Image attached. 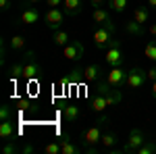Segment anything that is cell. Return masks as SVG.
I'll list each match as a JSON object with an SVG mask.
<instances>
[{"mask_svg": "<svg viewBox=\"0 0 156 154\" xmlns=\"http://www.w3.org/2000/svg\"><path fill=\"white\" fill-rule=\"evenodd\" d=\"M152 98L156 100V81H152Z\"/></svg>", "mask_w": 156, "mask_h": 154, "instance_id": "obj_37", "label": "cell"}, {"mask_svg": "<svg viewBox=\"0 0 156 154\" xmlns=\"http://www.w3.org/2000/svg\"><path fill=\"white\" fill-rule=\"evenodd\" d=\"M146 81H148V71H144L142 67H133L127 73V81H125V88L127 90H140L144 88Z\"/></svg>", "mask_w": 156, "mask_h": 154, "instance_id": "obj_6", "label": "cell"}, {"mask_svg": "<svg viewBox=\"0 0 156 154\" xmlns=\"http://www.w3.org/2000/svg\"><path fill=\"white\" fill-rule=\"evenodd\" d=\"M117 133L110 129H104V133H102V140H100V144L104 146V150H110V152H117V150H112L115 148V144H117Z\"/></svg>", "mask_w": 156, "mask_h": 154, "instance_id": "obj_17", "label": "cell"}, {"mask_svg": "<svg viewBox=\"0 0 156 154\" xmlns=\"http://www.w3.org/2000/svg\"><path fill=\"white\" fill-rule=\"evenodd\" d=\"M102 67L100 65H96V63H92V65H87V67H83V79L87 83H98L100 81V77H102Z\"/></svg>", "mask_w": 156, "mask_h": 154, "instance_id": "obj_12", "label": "cell"}, {"mask_svg": "<svg viewBox=\"0 0 156 154\" xmlns=\"http://www.w3.org/2000/svg\"><path fill=\"white\" fill-rule=\"evenodd\" d=\"M106 123H108V115H102L100 121H96V125H92V127H87V129L83 131V135H81V146H83V150L96 148V144H100L102 133L106 129Z\"/></svg>", "mask_w": 156, "mask_h": 154, "instance_id": "obj_1", "label": "cell"}, {"mask_svg": "<svg viewBox=\"0 0 156 154\" xmlns=\"http://www.w3.org/2000/svg\"><path fill=\"white\" fill-rule=\"evenodd\" d=\"M44 152L46 154H62V150H60V142L54 140V142L46 144V146H44Z\"/></svg>", "mask_w": 156, "mask_h": 154, "instance_id": "obj_27", "label": "cell"}, {"mask_svg": "<svg viewBox=\"0 0 156 154\" xmlns=\"http://www.w3.org/2000/svg\"><path fill=\"white\" fill-rule=\"evenodd\" d=\"M148 34H150L152 38H156V23H152L150 27H148Z\"/></svg>", "mask_w": 156, "mask_h": 154, "instance_id": "obj_36", "label": "cell"}, {"mask_svg": "<svg viewBox=\"0 0 156 154\" xmlns=\"http://www.w3.org/2000/svg\"><path fill=\"white\" fill-rule=\"evenodd\" d=\"M96 92H100V94L106 98L108 106H117V104H121V100H123V96H121L119 88L110 85L108 81H98V83H96Z\"/></svg>", "mask_w": 156, "mask_h": 154, "instance_id": "obj_5", "label": "cell"}, {"mask_svg": "<svg viewBox=\"0 0 156 154\" xmlns=\"http://www.w3.org/2000/svg\"><path fill=\"white\" fill-rule=\"evenodd\" d=\"M81 79H83V69H81V67H75V69L67 75V81L71 83V85H77Z\"/></svg>", "mask_w": 156, "mask_h": 154, "instance_id": "obj_23", "label": "cell"}, {"mask_svg": "<svg viewBox=\"0 0 156 154\" xmlns=\"http://www.w3.org/2000/svg\"><path fill=\"white\" fill-rule=\"evenodd\" d=\"M11 6H12V0H0V11L2 13H6Z\"/></svg>", "mask_w": 156, "mask_h": 154, "instance_id": "obj_32", "label": "cell"}, {"mask_svg": "<svg viewBox=\"0 0 156 154\" xmlns=\"http://www.w3.org/2000/svg\"><path fill=\"white\" fill-rule=\"evenodd\" d=\"M127 69L123 67H110V71L106 73V81L115 88H125V81H127Z\"/></svg>", "mask_w": 156, "mask_h": 154, "instance_id": "obj_10", "label": "cell"}, {"mask_svg": "<svg viewBox=\"0 0 156 154\" xmlns=\"http://www.w3.org/2000/svg\"><path fill=\"white\" fill-rule=\"evenodd\" d=\"M12 119V106L11 104H2L0 106V121H9Z\"/></svg>", "mask_w": 156, "mask_h": 154, "instance_id": "obj_30", "label": "cell"}, {"mask_svg": "<svg viewBox=\"0 0 156 154\" xmlns=\"http://www.w3.org/2000/svg\"><path fill=\"white\" fill-rule=\"evenodd\" d=\"M146 142H148V140H146V133L140 129V127H133L131 133H129V140L121 148V152H135V150H137L140 146H144Z\"/></svg>", "mask_w": 156, "mask_h": 154, "instance_id": "obj_8", "label": "cell"}, {"mask_svg": "<svg viewBox=\"0 0 156 154\" xmlns=\"http://www.w3.org/2000/svg\"><path fill=\"white\" fill-rule=\"evenodd\" d=\"M148 81H156V67L148 69Z\"/></svg>", "mask_w": 156, "mask_h": 154, "instance_id": "obj_34", "label": "cell"}, {"mask_svg": "<svg viewBox=\"0 0 156 154\" xmlns=\"http://www.w3.org/2000/svg\"><path fill=\"white\" fill-rule=\"evenodd\" d=\"M104 60H106L108 67H123L125 65V54H123L119 40H110L108 48L104 50Z\"/></svg>", "mask_w": 156, "mask_h": 154, "instance_id": "obj_4", "label": "cell"}, {"mask_svg": "<svg viewBox=\"0 0 156 154\" xmlns=\"http://www.w3.org/2000/svg\"><path fill=\"white\" fill-rule=\"evenodd\" d=\"M62 11L67 13V17H75V15L83 13V2L81 0H62Z\"/></svg>", "mask_w": 156, "mask_h": 154, "instance_id": "obj_14", "label": "cell"}, {"mask_svg": "<svg viewBox=\"0 0 156 154\" xmlns=\"http://www.w3.org/2000/svg\"><path fill=\"white\" fill-rule=\"evenodd\" d=\"M115 31H117V25L112 23V19H110L108 23L96 27V31H94V36H92V40H94L96 48H100V50H106L108 44H110V40H112V36H115Z\"/></svg>", "mask_w": 156, "mask_h": 154, "instance_id": "obj_2", "label": "cell"}, {"mask_svg": "<svg viewBox=\"0 0 156 154\" xmlns=\"http://www.w3.org/2000/svg\"><path fill=\"white\" fill-rule=\"evenodd\" d=\"M69 42H71V36H69V31H65V29H56V31L52 34V44H54V46L65 48Z\"/></svg>", "mask_w": 156, "mask_h": 154, "instance_id": "obj_19", "label": "cell"}, {"mask_svg": "<svg viewBox=\"0 0 156 154\" xmlns=\"http://www.w3.org/2000/svg\"><path fill=\"white\" fill-rule=\"evenodd\" d=\"M17 2H25V0H17Z\"/></svg>", "mask_w": 156, "mask_h": 154, "instance_id": "obj_41", "label": "cell"}, {"mask_svg": "<svg viewBox=\"0 0 156 154\" xmlns=\"http://www.w3.org/2000/svg\"><path fill=\"white\" fill-rule=\"evenodd\" d=\"M21 152H23V154H31V152H34V146H29V144H27V146L21 148Z\"/></svg>", "mask_w": 156, "mask_h": 154, "instance_id": "obj_35", "label": "cell"}, {"mask_svg": "<svg viewBox=\"0 0 156 154\" xmlns=\"http://www.w3.org/2000/svg\"><path fill=\"white\" fill-rule=\"evenodd\" d=\"M135 154H156V144L154 142H146L144 146H140Z\"/></svg>", "mask_w": 156, "mask_h": 154, "instance_id": "obj_28", "label": "cell"}, {"mask_svg": "<svg viewBox=\"0 0 156 154\" xmlns=\"http://www.w3.org/2000/svg\"><path fill=\"white\" fill-rule=\"evenodd\" d=\"M29 2H42V0H29Z\"/></svg>", "mask_w": 156, "mask_h": 154, "instance_id": "obj_40", "label": "cell"}, {"mask_svg": "<svg viewBox=\"0 0 156 154\" xmlns=\"http://www.w3.org/2000/svg\"><path fill=\"white\" fill-rule=\"evenodd\" d=\"M60 4H62V0H46V6H48V9H56Z\"/></svg>", "mask_w": 156, "mask_h": 154, "instance_id": "obj_33", "label": "cell"}, {"mask_svg": "<svg viewBox=\"0 0 156 154\" xmlns=\"http://www.w3.org/2000/svg\"><path fill=\"white\" fill-rule=\"evenodd\" d=\"M108 6L112 13H123L129 6V0H108Z\"/></svg>", "mask_w": 156, "mask_h": 154, "instance_id": "obj_24", "label": "cell"}, {"mask_svg": "<svg viewBox=\"0 0 156 154\" xmlns=\"http://www.w3.org/2000/svg\"><path fill=\"white\" fill-rule=\"evenodd\" d=\"M62 117H65L67 123H77L79 117H81V110H79V106H75V104H67V106L62 108Z\"/></svg>", "mask_w": 156, "mask_h": 154, "instance_id": "obj_15", "label": "cell"}, {"mask_svg": "<svg viewBox=\"0 0 156 154\" xmlns=\"http://www.w3.org/2000/svg\"><path fill=\"white\" fill-rule=\"evenodd\" d=\"M0 138H2L4 142H9L11 138H15V123H12V119L0 121Z\"/></svg>", "mask_w": 156, "mask_h": 154, "instance_id": "obj_18", "label": "cell"}, {"mask_svg": "<svg viewBox=\"0 0 156 154\" xmlns=\"http://www.w3.org/2000/svg\"><path fill=\"white\" fill-rule=\"evenodd\" d=\"M83 52H85V46L79 42V40H71L67 46L62 48V56H65L67 60H75V63L83 59Z\"/></svg>", "mask_w": 156, "mask_h": 154, "instance_id": "obj_9", "label": "cell"}, {"mask_svg": "<svg viewBox=\"0 0 156 154\" xmlns=\"http://www.w3.org/2000/svg\"><path fill=\"white\" fill-rule=\"evenodd\" d=\"M58 142H60V150H62V154H79L81 150H83L79 144L73 142L69 133H62V135L58 138Z\"/></svg>", "mask_w": 156, "mask_h": 154, "instance_id": "obj_11", "label": "cell"}, {"mask_svg": "<svg viewBox=\"0 0 156 154\" xmlns=\"http://www.w3.org/2000/svg\"><path fill=\"white\" fill-rule=\"evenodd\" d=\"M125 31L131 34V36H144L146 34V25H140L135 19H133V21H127V23H125Z\"/></svg>", "mask_w": 156, "mask_h": 154, "instance_id": "obj_21", "label": "cell"}, {"mask_svg": "<svg viewBox=\"0 0 156 154\" xmlns=\"http://www.w3.org/2000/svg\"><path fill=\"white\" fill-rule=\"evenodd\" d=\"M92 4H102V2H106V0H90Z\"/></svg>", "mask_w": 156, "mask_h": 154, "instance_id": "obj_39", "label": "cell"}, {"mask_svg": "<svg viewBox=\"0 0 156 154\" xmlns=\"http://www.w3.org/2000/svg\"><path fill=\"white\" fill-rule=\"evenodd\" d=\"M65 17H67V13L60 11L58 6H56V9H48V11L44 13V23H46V27H48V29L56 31V29H60V27H62Z\"/></svg>", "mask_w": 156, "mask_h": 154, "instance_id": "obj_7", "label": "cell"}, {"mask_svg": "<svg viewBox=\"0 0 156 154\" xmlns=\"http://www.w3.org/2000/svg\"><path fill=\"white\" fill-rule=\"evenodd\" d=\"M90 108H92L94 113H100V115H104V110L108 108L106 98L100 94V92H96V96H94V98H92V102H90Z\"/></svg>", "mask_w": 156, "mask_h": 154, "instance_id": "obj_16", "label": "cell"}, {"mask_svg": "<svg viewBox=\"0 0 156 154\" xmlns=\"http://www.w3.org/2000/svg\"><path fill=\"white\" fill-rule=\"evenodd\" d=\"M148 6L150 9H156V0H148Z\"/></svg>", "mask_w": 156, "mask_h": 154, "instance_id": "obj_38", "label": "cell"}, {"mask_svg": "<svg viewBox=\"0 0 156 154\" xmlns=\"http://www.w3.org/2000/svg\"><path fill=\"white\" fill-rule=\"evenodd\" d=\"M92 19L96 21L98 25H104V23H108L112 17H110V11H106V9H100V6H96L94 11H92Z\"/></svg>", "mask_w": 156, "mask_h": 154, "instance_id": "obj_20", "label": "cell"}, {"mask_svg": "<svg viewBox=\"0 0 156 154\" xmlns=\"http://www.w3.org/2000/svg\"><path fill=\"white\" fill-rule=\"evenodd\" d=\"M15 152H19V148H17L12 142H6L4 146H2V154H15Z\"/></svg>", "mask_w": 156, "mask_h": 154, "instance_id": "obj_31", "label": "cell"}, {"mask_svg": "<svg viewBox=\"0 0 156 154\" xmlns=\"http://www.w3.org/2000/svg\"><path fill=\"white\" fill-rule=\"evenodd\" d=\"M21 59H23V79L25 81H34V79H37V77L42 75V65L37 63L36 52L29 50V52H25Z\"/></svg>", "mask_w": 156, "mask_h": 154, "instance_id": "obj_3", "label": "cell"}, {"mask_svg": "<svg viewBox=\"0 0 156 154\" xmlns=\"http://www.w3.org/2000/svg\"><path fill=\"white\" fill-rule=\"evenodd\" d=\"M9 44H11L12 50H23V48H25V38L23 36H12Z\"/></svg>", "mask_w": 156, "mask_h": 154, "instance_id": "obj_29", "label": "cell"}, {"mask_svg": "<svg viewBox=\"0 0 156 154\" xmlns=\"http://www.w3.org/2000/svg\"><path fill=\"white\" fill-rule=\"evenodd\" d=\"M144 54H146V59H150V60H154V63H156V38H154V40H150V42L146 44Z\"/></svg>", "mask_w": 156, "mask_h": 154, "instance_id": "obj_26", "label": "cell"}, {"mask_svg": "<svg viewBox=\"0 0 156 154\" xmlns=\"http://www.w3.org/2000/svg\"><path fill=\"white\" fill-rule=\"evenodd\" d=\"M40 11L37 9H34V6H27V9H23V13H21V17H19V21H21V25H34L40 21Z\"/></svg>", "mask_w": 156, "mask_h": 154, "instance_id": "obj_13", "label": "cell"}, {"mask_svg": "<svg viewBox=\"0 0 156 154\" xmlns=\"http://www.w3.org/2000/svg\"><path fill=\"white\" fill-rule=\"evenodd\" d=\"M133 19H135L140 25H146L148 19H150V11H148L146 6H137V9L133 11Z\"/></svg>", "mask_w": 156, "mask_h": 154, "instance_id": "obj_22", "label": "cell"}, {"mask_svg": "<svg viewBox=\"0 0 156 154\" xmlns=\"http://www.w3.org/2000/svg\"><path fill=\"white\" fill-rule=\"evenodd\" d=\"M19 77L23 79V59L12 63V67H11V79L15 81V79H19Z\"/></svg>", "mask_w": 156, "mask_h": 154, "instance_id": "obj_25", "label": "cell"}]
</instances>
